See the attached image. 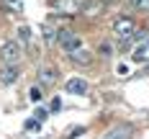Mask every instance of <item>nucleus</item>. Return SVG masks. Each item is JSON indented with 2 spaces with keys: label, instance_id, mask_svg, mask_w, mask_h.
Masks as SVG:
<instances>
[{
  "label": "nucleus",
  "instance_id": "obj_14",
  "mask_svg": "<svg viewBox=\"0 0 149 139\" xmlns=\"http://www.w3.org/2000/svg\"><path fill=\"white\" fill-rule=\"evenodd\" d=\"M29 98L33 101V103H39V101L44 98V95H41V88H39V85H33V88L29 90Z\"/></svg>",
  "mask_w": 149,
  "mask_h": 139
},
{
  "label": "nucleus",
  "instance_id": "obj_6",
  "mask_svg": "<svg viewBox=\"0 0 149 139\" xmlns=\"http://www.w3.org/2000/svg\"><path fill=\"white\" fill-rule=\"evenodd\" d=\"M67 93L70 95H85V93L90 90V85H88V80H82V77H72V80H67Z\"/></svg>",
  "mask_w": 149,
  "mask_h": 139
},
{
  "label": "nucleus",
  "instance_id": "obj_17",
  "mask_svg": "<svg viewBox=\"0 0 149 139\" xmlns=\"http://www.w3.org/2000/svg\"><path fill=\"white\" fill-rule=\"evenodd\" d=\"M134 8H141V10H149V0H134Z\"/></svg>",
  "mask_w": 149,
  "mask_h": 139
},
{
  "label": "nucleus",
  "instance_id": "obj_15",
  "mask_svg": "<svg viewBox=\"0 0 149 139\" xmlns=\"http://www.w3.org/2000/svg\"><path fill=\"white\" fill-rule=\"evenodd\" d=\"M39 129H41V121L39 119H29L26 121V131H39Z\"/></svg>",
  "mask_w": 149,
  "mask_h": 139
},
{
  "label": "nucleus",
  "instance_id": "obj_3",
  "mask_svg": "<svg viewBox=\"0 0 149 139\" xmlns=\"http://www.w3.org/2000/svg\"><path fill=\"white\" fill-rule=\"evenodd\" d=\"M57 44L70 54V52H74L77 46H82V41H80V36H77L72 29H62V31H57Z\"/></svg>",
  "mask_w": 149,
  "mask_h": 139
},
{
  "label": "nucleus",
  "instance_id": "obj_18",
  "mask_svg": "<svg viewBox=\"0 0 149 139\" xmlns=\"http://www.w3.org/2000/svg\"><path fill=\"white\" fill-rule=\"evenodd\" d=\"M111 52H113L111 44H100V54H103V57H111Z\"/></svg>",
  "mask_w": 149,
  "mask_h": 139
},
{
  "label": "nucleus",
  "instance_id": "obj_11",
  "mask_svg": "<svg viewBox=\"0 0 149 139\" xmlns=\"http://www.w3.org/2000/svg\"><path fill=\"white\" fill-rule=\"evenodd\" d=\"M103 139H131V126L121 124V126H116V129H111Z\"/></svg>",
  "mask_w": 149,
  "mask_h": 139
},
{
  "label": "nucleus",
  "instance_id": "obj_16",
  "mask_svg": "<svg viewBox=\"0 0 149 139\" xmlns=\"http://www.w3.org/2000/svg\"><path fill=\"white\" fill-rule=\"evenodd\" d=\"M46 116H49V111H46V108H36V113H33V119H39L41 124L46 121Z\"/></svg>",
  "mask_w": 149,
  "mask_h": 139
},
{
  "label": "nucleus",
  "instance_id": "obj_21",
  "mask_svg": "<svg viewBox=\"0 0 149 139\" xmlns=\"http://www.w3.org/2000/svg\"><path fill=\"white\" fill-rule=\"evenodd\" d=\"M59 108H62V101H59V98H54V101H52V111H59Z\"/></svg>",
  "mask_w": 149,
  "mask_h": 139
},
{
  "label": "nucleus",
  "instance_id": "obj_1",
  "mask_svg": "<svg viewBox=\"0 0 149 139\" xmlns=\"http://www.w3.org/2000/svg\"><path fill=\"white\" fill-rule=\"evenodd\" d=\"M134 31H136V23L131 21V18H126V15L116 18V23H113V34H116V39H118L121 44H126V41L134 36Z\"/></svg>",
  "mask_w": 149,
  "mask_h": 139
},
{
  "label": "nucleus",
  "instance_id": "obj_10",
  "mask_svg": "<svg viewBox=\"0 0 149 139\" xmlns=\"http://www.w3.org/2000/svg\"><path fill=\"white\" fill-rule=\"evenodd\" d=\"M57 80H59V77H57V70H54V67H41V70H39V82H41V85H54Z\"/></svg>",
  "mask_w": 149,
  "mask_h": 139
},
{
  "label": "nucleus",
  "instance_id": "obj_12",
  "mask_svg": "<svg viewBox=\"0 0 149 139\" xmlns=\"http://www.w3.org/2000/svg\"><path fill=\"white\" fill-rule=\"evenodd\" d=\"M18 41H21V44H29L31 41V29L29 26H21V29H18Z\"/></svg>",
  "mask_w": 149,
  "mask_h": 139
},
{
  "label": "nucleus",
  "instance_id": "obj_22",
  "mask_svg": "<svg viewBox=\"0 0 149 139\" xmlns=\"http://www.w3.org/2000/svg\"><path fill=\"white\" fill-rule=\"evenodd\" d=\"M126 3H129V5H134V0H126Z\"/></svg>",
  "mask_w": 149,
  "mask_h": 139
},
{
  "label": "nucleus",
  "instance_id": "obj_20",
  "mask_svg": "<svg viewBox=\"0 0 149 139\" xmlns=\"http://www.w3.org/2000/svg\"><path fill=\"white\" fill-rule=\"evenodd\" d=\"M8 5L15 8V10H21V8H23V5H21V0H8Z\"/></svg>",
  "mask_w": 149,
  "mask_h": 139
},
{
  "label": "nucleus",
  "instance_id": "obj_2",
  "mask_svg": "<svg viewBox=\"0 0 149 139\" xmlns=\"http://www.w3.org/2000/svg\"><path fill=\"white\" fill-rule=\"evenodd\" d=\"M23 57V49H21V41H5L0 46V59L5 64H18Z\"/></svg>",
  "mask_w": 149,
  "mask_h": 139
},
{
  "label": "nucleus",
  "instance_id": "obj_8",
  "mask_svg": "<svg viewBox=\"0 0 149 139\" xmlns=\"http://www.w3.org/2000/svg\"><path fill=\"white\" fill-rule=\"evenodd\" d=\"M70 59H72L74 64H80V67H88L90 62H93V52L85 49V46H77L74 52H70Z\"/></svg>",
  "mask_w": 149,
  "mask_h": 139
},
{
  "label": "nucleus",
  "instance_id": "obj_13",
  "mask_svg": "<svg viewBox=\"0 0 149 139\" xmlns=\"http://www.w3.org/2000/svg\"><path fill=\"white\" fill-rule=\"evenodd\" d=\"M44 41H46V44H52V41H57V31L52 29L49 23L44 26Z\"/></svg>",
  "mask_w": 149,
  "mask_h": 139
},
{
  "label": "nucleus",
  "instance_id": "obj_7",
  "mask_svg": "<svg viewBox=\"0 0 149 139\" xmlns=\"http://www.w3.org/2000/svg\"><path fill=\"white\" fill-rule=\"evenodd\" d=\"M131 62H134V64H144V62H149V39H144V41L136 44V49L131 52Z\"/></svg>",
  "mask_w": 149,
  "mask_h": 139
},
{
  "label": "nucleus",
  "instance_id": "obj_9",
  "mask_svg": "<svg viewBox=\"0 0 149 139\" xmlns=\"http://www.w3.org/2000/svg\"><path fill=\"white\" fill-rule=\"evenodd\" d=\"M103 10H105V3H103V0H85V5H82L80 13H85V15H100Z\"/></svg>",
  "mask_w": 149,
  "mask_h": 139
},
{
  "label": "nucleus",
  "instance_id": "obj_4",
  "mask_svg": "<svg viewBox=\"0 0 149 139\" xmlns=\"http://www.w3.org/2000/svg\"><path fill=\"white\" fill-rule=\"evenodd\" d=\"M49 5H52V10H57V13L74 15V13H80V10H82L85 0H49Z\"/></svg>",
  "mask_w": 149,
  "mask_h": 139
},
{
  "label": "nucleus",
  "instance_id": "obj_19",
  "mask_svg": "<svg viewBox=\"0 0 149 139\" xmlns=\"http://www.w3.org/2000/svg\"><path fill=\"white\" fill-rule=\"evenodd\" d=\"M82 131H85V126H77V129H72V131H70V139H74L77 134H82Z\"/></svg>",
  "mask_w": 149,
  "mask_h": 139
},
{
  "label": "nucleus",
  "instance_id": "obj_5",
  "mask_svg": "<svg viewBox=\"0 0 149 139\" xmlns=\"http://www.w3.org/2000/svg\"><path fill=\"white\" fill-rule=\"evenodd\" d=\"M21 75V70H18V64H0V85H13L15 80Z\"/></svg>",
  "mask_w": 149,
  "mask_h": 139
}]
</instances>
